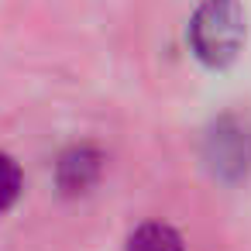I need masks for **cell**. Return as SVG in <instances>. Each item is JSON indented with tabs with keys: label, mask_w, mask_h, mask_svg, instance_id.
I'll return each mask as SVG.
<instances>
[{
	"label": "cell",
	"mask_w": 251,
	"mask_h": 251,
	"mask_svg": "<svg viewBox=\"0 0 251 251\" xmlns=\"http://www.w3.org/2000/svg\"><path fill=\"white\" fill-rule=\"evenodd\" d=\"M189 38H193V49L196 55L220 69V66H230L244 45V11L237 0H203L193 14V25H189Z\"/></svg>",
	"instance_id": "1"
},
{
	"label": "cell",
	"mask_w": 251,
	"mask_h": 251,
	"mask_svg": "<svg viewBox=\"0 0 251 251\" xmlns=\"http://www.w3.org/2000/svg\"><path fill=\"white\" fill-rule=\"evenodd\" d=\"M97 172H100V155H97L93 148H73V151H66L62 162H59V182H62V189H69V193L86 189V186L97 179Z\"/></svg>",
	"instance_id": "2"
},
{
	"label": "cell",
	"mask_w": 251,
	"mask_h": 251,
	"mask_svg": "<svg viewBox=\"0 0 251 251\" xmlns=\"http://www.w3.org/2000/svg\"><path fill=\"white\" fill-rule=\"evenodd\" d=\"M127 251H182V237L169 224H145L131 234Z\"/></svg>",
	"instance_id": "3"
},
{
	"label": "cell",
	"mask_w": 251,
	"mask_h": 251,
	"mask_svg": "<svg viewBox=\"0 0 251 251\" xmlns=\"http://www.w3.org/2000/svg\"><path fill=\"white\" fill-rule=\"evenodd\" d=\"M21 193V169L11 155H0V210H7Z\"/></svg>",
	"instance_id": "4"
}]
</instances>
